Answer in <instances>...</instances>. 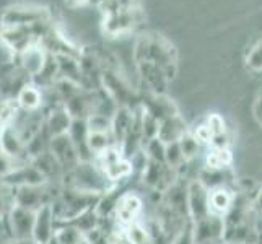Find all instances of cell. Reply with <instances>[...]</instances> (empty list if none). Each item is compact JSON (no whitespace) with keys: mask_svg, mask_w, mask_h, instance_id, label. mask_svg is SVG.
<instances>
[{"mask_svg":"<svg viewBox=\"0 0 262 244\" xmlns=\"http://www.w3.org/2000/svg\"><path fill=\"white\" fill-rule=\"evenodd\" d=\"M101 195L90 194L78 191V189H72L62 186L57 192V197L52 202V210L56 221L59 223H69L75 220L77 216L83 215L88 210L96 209Z\"/></svg>","mask_w":262,"mask_h":244,"instance_id":"cell-1","label":"cell"},{"mask_svg":"<svg viewBox=\"0 0 262 244\" xmlns=\"http://www.w3.org/2000/svg\"><path fill=\"white\" fill-rule=\"evenodd\" d=\"M0 13H2L4 26H30L38 21L52 20L51 12L46 7L36 5H15L5 8V10H0Z\"/></svg>","mask_w":262,"mask_h":244,"instance_id":"cell-2","label":"cell"},{"mask_svg":"<svg viewBox=\"0 0 262 244\" xmlns=\"http://www.w3.org/2000/svg\"><path fill=\"white\" fill-rule=\"evenodd\" d=\"M52 184L44 186H20L16 187L15 201L18 207H23L26 210L38 212L39 209L46 205H52L54 198L57 197V192L52 194Z\"/></svg>","mask_w":262,"mask_h":244,"instance_id":"cell-3","label":"cell"},{"mask_svg":"<svg viewBox=\"0 0 262 244\" xmlns=\"http://www.w3.org/2000/svg\"><path fill=\"white\" fill-rule=\"evenodd\" d=\"M225 218L219 215H209L207 218L192 223L194 244H222L225 241Z\"/></svg>","mask_w":262,"mask_h":244,"instance_id":"cell-4","label":"cell"},{"mask_svg":"<svg viewBox=\"0 0 262 244\" xmlns=\"http://www.w3.org/2000/svg\"><path fill=\"white\" fill-rule=\"evenodd\" d=\"M187 213L192 223L201 221L210 215L209 187H205L199 179L187 183Z\"/></svg>","mask_w":262,"mask_h":244,"instance_id":"cell-5","label":"cell"},{"mask_svg":"<svg viewBox=\"0 0 262 244\" xmlns=\"http://www.w3.org/2000/svg\"><path fill=\"white\" fill-rule=\"evenodd\" d=\"M142 210H143V202L140 195H137L132 191L122 192L116 204L114 220L119 223L122 228H125V227H129V225L139 221Z\"/></svg>","mask_w":262,"mask_h":244,"instance_id":"cell-6","label":"cell"},{"mask_svg":"<svg viewBox=\"0 0 262 244\" xmlns=\"http://www.w3.org/2000/svg\"><path fill=\"white\" fill-rule=\"evenodd\" d=\"M49 151L52 153V157L57 160V163L62 166V169H64V174L67 173V171L74 169L80 163L78 151L74 145V142H72V139L69 137V134L52 137L51 145H49Z\"/></svg>","mask_w":262,"mask_h":244,"instance_id":"cell-7","label":"cell"},{"mask_svg":"<svg viewBox=\"0 0 262 244\" xmlns=\"http://www.w3.org/2000/svg\"><path fill=\"white\" fill-rule=\"evenodd\" d=\"M49 57V52L41 44H33L28 49L13 56V62L20 67L30 78L36 77L42 70L44 64Z\"/></svg>","mask_w":262,"mask_h":244,"instance_id":"cell-8","label":"cell"},{"mask_svg":"<svg viewBox=\"0 0 262 244\" xmlns=\"http://www.w3.org/2000/svg\"><path fill=\"white\" fill-rule=\"evenodd\" d=\"M34 218H36L34 212L15 205L13 210L7 216L8 225H10L12 239H33Z\"/></svg>","mask_w":262,"mask_h":244,"instance_id":"cell-9","label":"cell"},{"mask_svg":"<svg viewBox=\"0 0 262 244\" xmlns=\"http://www.w3.org/2000/svg\"><path fill=\"white\" fill-rule=\"evenodd\" d=\"M137 70H139L142 81L148 88V92L165 95L169 78L166 77L163 69L158 67L155 62H151V60H142V62H137Z\"/></svg>","mask_w":262,"mask_h":244,"instance_id":"cell-10","label":"cell"},{"mask_svg":"<svg viewBox=\"0 0 262 244\" xmlns=\"http://www.w3.org/2000/svg\"><path fill=\"white\" fill-rule=\"evenodd\" d=\"M56 236V216H54L52 205H46L36 212L33 241L38 244H48Z\"/></svg>","mask_w":262,"mask_h":244,"instance_id":"cell-11","label":"cell"},{"mask_svg":"<svg viewBox=\"0 0 262 244\" xmlns=\"http://www.w3.org/2000/svg\"><path fill=\"white\" fill-rule=\"evenodd\" d=\"M44 111V125H46L48 132L51 134V137H57V135H64L69 134L72 122H74V117L70 116L67 111V107L64 104L59 106H52L48 107Z\"/></svg>","mask_w":262,"mask_h":244,"instance_id":"cell-12","label":"cell"},{"mask_svg":"<svg viewBox=\"0 0 262 244\" xmlns=\"http://www.w3.org/2000/svg\"><path fill=\"white\" fill-rule=\"evenodd\" d=\"M0 151L16 160L31 161L28 153H26L25 142L10 124H5L0 127Z\"/></svg>","mask_w":262,"mask_h":244,"instance_id":"cell-13","label":"cell"},{"mask_svg":"<svg viewBox=\"0 0 262 244\" xmlns=\"http://www.w3.org/2000/svg\"><path fill=\"white\" fill-rule=\"evenodd\" d=\"M137 8H119L117 12L106 15L104 18V31L110 36H117L122 34L124 31L132 30V26L137 23Z\"/></svg>","mask_w":262,"mask_h":244,"instance_id":"cell-14","label":"cell"},{"mask_svg":"<svg viewBox=\"0 0 262 244\" xmlns=\"http://www.w3.org/2000/svg\"><path fill=\"white\" fill-rule=\"evenodd\" d=\"M234 201H236V194H234L228 186H220L209 189V207L210 215L227 216L228 212L233 209Z\"/></svg>","mask_w":262,"mask_h":244,"instance_id":"cell-15","label":"cell"},{"mask_svg":"<svg viewBox=\"0 0 262 244\" xmlns=\"http://www.w3.org/2000/svg\"><path fill=\"white\" fill-rule=\"evenodd\" d=\"M163 205H166L168 209L173 210L174 213L189 218V213H187V184H183L179 179H176L174 183L163 192Z\"/></svg>","mask_w":262,"mask_h":244,"instance_id":"cell-16","label":"cell"},{"mask_svg":"<svg viewBox=\"0 0 262 244\" xmlns=\"http://www.w3.org/2000/svg\"><path fill=\"white\" fill-rule=\"evenodd\" d=\"M187 125L186 121L181 117V114L166 117V119L160 121V129H158V139L161 142L168 143H174L179 142L181 139L187 134Z\"/></svg>","mask_w":262,"mask_h":244,"instance_id":"cell-17","label":"cell"},{"mask_svg":"<svg viewBox=\"0 0 262 244\" xmlns=\"http://www.w3.org/2000/svg\"><path fill=\"white\" fill-rule=\"evenodd\" d=\"M16 106L25 111H41L44 107V93L33 81H28L15 99Z\"/></svg>","mask_w":262,"mask_h":244,"instance_id":"cell-18","label":"cell"},{"mask_svg":"<svg viewBox=\"0 0 262 244\" xmlns=\"http://www.w3.org/2000/svg\"><path fill=\"white\" fill-rule=\"evenodd\" d=\"M132 119H134V114L130 107H125V106H119L116 109L114 116H113V139L116 145H122L125 137L132 127Z\"/></svg>","mask_w":262,"mask_h":244,"instance_id":"cell-19","label":"cell"},{"mask_svg":"<svg viewBox=\"0 0 262 244\" xmlns=\"http://www.w3.org/2000/svg\"><path fill=\"white\" fill-rule=\"evenodd\" d=\"M233 163V155L230 148H213L207 151L205 155V166L212 169H227L231 166Z\"/></svg>","mask_w":262,"mask_h":244,"instance_id":"cell-20","label":"cell"},{"mask_svg":"<svg viewBox=\"0 0 262 244\" xmlns=\"http://www.w3.org/2000/svg\"><path fill=\"white\" fill-rule=\"evenodd\" d=\"M54 238L60 244H82L85 241V234L69 223L56 221V236Z\"/></svg>","mask_w":262,"mask_h":244,"instance_id":"cell-21","label":"cell"},{"mask_svg":"<svg viewBox=\"0 0 262 244\" xmlns=\"http://www.w3.org/2000/svg\"><path fill=\"white\" fill-rule=\"evenodd\" d=\"M16 195V187L10 186L0 181V218H7L8 213L13 210V207L16 205L15 201Z\"/></svg>","mask_w":262,"mask_h":244,"instance_id":"cell-22","label":"cell"},{"mask_svg":"<svg viewBox=\"0 0 262 244\" xmlns=\"http://www.w3.org/2000/svg\"><path fill=\"white\" fill-rule=\"evenodd\" d=\"M179 147H181V150H183V155H184L186 161L191 163L192 160L197 158L199 151H201L202 143L194 137L192 132H187L184 137L179 140Z\"/></svg>","mask_w":262,"mask_h":244,"instance_id":"cell-23","label":"cell"},{"mask_svg":"<svg viewBox=\"0 0 262 244\" xmlns=\"http://www.w3.org/2000/svg\"><path fill=\"white\" fill-rule=\"evenodd\" d=\"M113 117L106 114H92L86 119V125L90 132H101V134H113Z\"/></svg>","mask_w":262,"mask_h":244,"instance_id":"cell-24","label":"cell"},{"mask_svg":"<svg viewBox=\"0 0 262 244\" xmlns=\"http://www.w3.org/2000/svg\"><path fill=\"white\" fill-rule=\"evenodd\" d=\"M143 153L147 155L148 160L151 161H158V163H165V153H166V143L161 142L158 137L148 140L145 145H143Z\"/></svg>","mask_w":262,"mask_h":244,"instance_id":"cell-25","label":"cell"},{"mask_svg":"<svg viewBox=\"0 0 262 244\" xmlns=\"http://www.w3.org/2000/svg\"><path fill=\"white\" fill-rule=\"evenodd\" d=\"M26 163L30 161H21V160H16V158H12L5 155V153L0 151V179H5L8 176H12L15 171H18L21 166H25Z\"/></svg>","mask_w":262,"mask_h":244,"instance_id":"cell-26","label":"cell"},{"mask_svg":"<svg viewBox=\"0 0 262 244\" xmlns=\"http://www.w3.org/2000/svg\"><path fill=\"white\" fill-rule=\"evenodd\" d=\"M246 64L251 70L262 72V41L252 48L246 57Z\"/></svg>","mask_w":262,"mask_h":244,"instance_id":"cell-27","label":"cell"},{"mask_svg":"<svg viewBox=\"0 0 262 244\" xmlns=\"http://www.w3.org/2000/svg\"><path fill=\"white\" fill-rule=\"evenodd\" d=\"M207 125H209V129L212 130L213 137L215 135H220V134H227V125H225V119L220 116V114H210L207 117Z\"/></svg>","mask_w":262,"mask_h":244,"instance_id":"cell-28","label":"cell"},{"mask_svg":"<svg viewBox=\"0 0 262 244\" xmlns=\"http://www.w3.org/2000/svg\"><path fill=\"white\" fill-rule=\"evenodd\" d=\"M69 7H82V5H86L90 4V0H66Z\"/></svg>","mask_w":262,"mask_h":244,"instance_id":"cell-29","label":"cell"},{"mask_svg":"<svg viewBox=\"0 0 262 244\" xmlns=\"http://www.w3.org/2000/svg\"><path fill=\"white\" fill-rule=\"evenodd\" d=\"M117 4L121 8H130L134 7V0H117Z\"/></svg>","mask_w":262,"mask_h":244,"instance_id":"cell-30","label":"cell"},{"mask_svg":"<svg viewBox=\"0 0 262 244\" xmlns=\"http://www.w3.org/2000/svg\"><path fill=\"white\" fill-rule=\"evenodd\" d=\"M8 244H38V242H34L33 239H12Z\"/></svg>","mask_w":262,"mask_h":244,"instance_id":"cell-31","label":"cell"},{"mask_svg":"<svg viewBox=\"0 0 262 244\" xmlns=\"http://www.w3.org/2000/svg\"><path fill=\"white\" fill-rule=\"evenodd\" d=\"M254 204H256V209L262 212V191L257 194V197H256V202H254Z\"/></svg>","mask_w":262,"mask_h":244,"instance_id":"cell-32","label":"cell"},{"mask_svg":"<svg viewBox=\"0 0 262 244\" xmlns=\"http://www.w3.org/2000/svg\"><path fill=\"white\" fill-rule=\"evenodd\" d=\"M48 244H60V242H59V241H57L56 238H52V239H51V241H49Z\"/></svg>","mask_w":262,"mask_h":244,"instance_id":"cell-33","label":"cell"},{"mask_svg":"<svg viewBox=\"0 0 262 244\" xmlns=\"http://www.w3.org/2000/svg\"><path fill=\"white\" fill-rule=\"evenodd\" d=\"M222 244H238V242H228V241H223Z\"/></svg>","mask_w":262,"mask_h":244,"instance_id":"cell-34","label":"cell"},{"mask_svg":"<svg viewBox=\"0 0 262 244\" xmlns=\"http://www.w3.org/2000/svg\"><path fill=\"white\" fill-rule=\"evenodd\" d=\"M0 225H2V218H0Z\"/></svg>","mask_w":262,"mask_h":244,"instance_id":"cell-35","label":"cell"},{"mask_svg":"<svg viewBox=\"0 0 262 244\" xmlns=\"http://www.w3.org/2000/svg\"><path fill=\"white\" fill-rule=\"evenodd\" d=\"M0 181H2V179H0Z\"/></svg>","mask_w":262,"mask_h":244,"instance_id":"cell-36","label":"cell"}]
</instances>
